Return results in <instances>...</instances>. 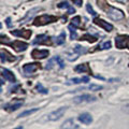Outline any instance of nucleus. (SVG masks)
I'll return each instance as SVG.
<instances>
[{
    "instance_id": "obj_1",
    "label": "nucleus",
    "mask_w": 129,
    "mask_h": 129,
    "mask_svg": "<svg viewBox=\"0 0 129 129\" xmlns=\"http://www.w3.org/2000/svg\"><path fill=\"white\" fill-rule=\"evenodd\" d=\"M57 17L56 16H52V15H47V14H44L41 16H38L37 18H35V25L36 26H43V25H46V24H50V23H54L57 21Z\"/></svg>"
},
{
    "instance_id": "obj_2",
    "label": "nucleus",
    "mask_w": 129,
    "mask_h": 129,
    "mask_svg": "<svg viewBox=\"0 0 129 129\" xmlns=\"http://www.w3.org/2000/svg\"><path fill=\"white\" fill-rule=\"evenodd\" d=\"M67 111V107H61V108H58L56 109L55 111L51 112L50 114L47 115V118L48 120H51V122H56V120H58L59 118H61L63 114L66 113Z\"/></svg>"
},
{
    "instance_id": "obj_3",
    "label": "nucleus",
    "mask_w": 129,
    "mask_h": 129,
    "mask_svg": "<svg viewBox=\"0 0 129 129\" xmlns=\"http://www.w3.org/2000/svg\"><path fill=\"white\" fill-rule=\"evenodd\" d=\"M108 15H109V17L113 19V21H119V19H123L125 17L123 11L116 9V8H113V7L109 8Z\"/></svg>"
},
{
    "instance_id": "obj_4",
    "label": "nucleus",
    "mask_w": 129,
    "mask_h": 129,
    "mask_svg": "<svg viewBox=\"0 0 129 129\" xmlns=\"http://www.w3.org/2000/svg\"><path fill=\"white\" fill-rule=\"evenodd\" d=\"M96 100H97L96 97L88 95V94H84V95H80V96L74 97L73 102L76 104H80V103H84V102H94Z\"/></svg>"
},
{
    "instance_id": "obj_5",
    "label": "nucleus",
    "mask_w": 129,
    "mask_h": 129,
    "mask_svg": "<svg viewBox=\"0 0 129 129\" xmlns=\"http://www.w3.org/2000/svg\"><path fill=\"white\" fill-rule=\"evenodd\" d=\"M115 44L116 47L118 48H126L129 47V36H117L115 38Z\"/></svg>"
},
{
    "instance_id": "obj_6",
    "label": "nucleus",
    "mask_w": 129,
    "mask_h": 129,
    "mask_svg": "<svg viewBox=\"0 0 129 129\" xmlns=\"http://www.w3.org/2000/svg\"><path fill=\"white\" fill-rule=\"evenodd\" d=\"M48 54H50V52L47 50H38V48H36L31 52V56L36 59H43V58H46Z\"/></svg>"
},
{
    "instance_id": "obj_7",
    "label": "nucleus",
    "mask_w": 129,
    "mask_h": 129,
    "mask_svg": "<svg viewBox=\"0 0 129 129\" xmlns=\"http://www.w3.org/2000/svg\"><path fill=\"white\" fill-rule=\"evenodd\" d=\"M11 34L15 36V37H22L24 39H29L31 36V30H26V29H19V30H12Z\"/></svg>"
},
{
    "instance_id": "obj_8",
    "label": "nucleus",
    "mask_w": 129,
    "mask_h": 129,
    "mask_svg": "<svg viewBox=\"0 0 129 129\" xmlns=\"http://www.w3.org/2000/svg\"><path fill=\"white\" fill-rule=\"evenodd\" d=\"M94 23L96 24V25H98L99 27L103 28V29H104V30H107V31H112V30H113V26L111 25V24H109L108 22L103 21V19L95 18V19H94Z\"/></svg>"
},
{
    "instance_id": "obj_9",
    "label": "nucleus",
    "mask_w": 129,
    "mask_h": 129,
    "mask_svg": "<svg viewBox=\"0 0 129 129\" xmlns=\"http://www.w3.org/2000/svg\"><path fill=\"white\" fill-rule=\"evenodd\" d=\"M39 67H40V63H37V62L26 63V64H24L23 70H24V72H25L26 74H30V73H34V72L37 70Z\"/></svg>"
},
{
    "instance_id": "obj_10",
    "label": "nucleus",
    "mask_w": 129,
    "mask_h": 129,
    "mask_svg": "<svg viewBox=\"0 0 129 129\" xmlns=\"http://www.w3.org/2000/svg\"><path fill=\"white\" fill-rule=\"evenodd\" d=\"M23 103L24 101L21 99H14L12 102H10L8 106L6 107V109H8L9 111H15V110H17V109H19L22 106H23Z\"/></svg>"
},
{
    "instance_id": "obj_11",
    "label": "nucleus",
    "mask_w": 129,
    "mask_h": 129,
    "mask_svg": "<svg viewBox=\"0 0 129 129\" xmlns=\"http://www.w3.org/2000/svg\"><path fill=\"white\" fill-rule=\"evenodd\" d=\"M11 45L13 46V48H14L16 52H23V51H25L26 48L28 47V44L27 43L22 42V41H18V40H16V41H14L13 43H11Z\"/></svg>"
},
{
    "instance_id": "obj_12",
    "label": "nucleus",
    "mask_w": 129,
    "mask_h": 129,
    "mask_svg": "<svg viewBox=\"0 0 129 129\" xmlns=\"http://www.w3.org/2000/svg\"><path fill=\"white\" fill-rule=\"evenodd\" d=\"M78 125L74 123L73 119H67L62 125L60 126V129H78Z\"/></svg>"
},
{
    "instance_id": "obj_13",
    "label": "nucleus",
    "mask_w": 129,
    "mask_h": 129,
    "mask_svg": "<svg viewBox=\"0 0 129 129\" xmlns=\"http://www.w3.org/2000/svg\"><path fill=\"white\" fill-rule=\"evenodd\" d=\"M79 120L82 124H85V125H89L91 122H92V117L90 114H88V113H83V114H81L79 116Z\"/></svg>"
},
{
    "instance_id": "obj_14",
    "label": "nucleus",
    "mask_w": 129,
    "mask_h": 129,
    "mask_svg": "<svg viewBox=\"0 0 129 129\" xmlns=\"http://www.w3.org/2000/svg\"><path fill=\"white\" fill-rule=\"evenodd\" d=\"M1 72H2V76L5 78L6 80H8L9 82H15L16 79H15V76L13 74V72H11L10 70H8V69H1Z\"/></svg>"
},
{
    "instance_id": "obj_15",
    "label": "nucleus",
    "mask_w": 129,
    "mask_h": 129,
    "mask_svg": "<svg viewBox=\"0 0 129 129\" xmlns=\"http://www.w3.org/2000/svg\"><path fill=\"white\" fill-rule=\"evenodd\" d=\"M34 43L35 44H47V43H50V40H48V38L45 35H41V36H38V37L36 38Z\"/></svg>"
},
{
    "instance_id": "obj_16",
    "label": "nucleus",
    "mask_w": 129,
    "mask_h": 129,
    "mask_svg": "<svg viewBox=\"0 0 129 129\" xmlns=\"http://www.w3.org/2000/svg\"><path fill=\"white\" fill-rule=\"evenodd\" d=\"M40 10H41V9H40V8H35V9L30 10V11H29V12H28V13H27V15H26L25 17L23 18V22H22V23H26L27 21H29L30 18H32V17H34V15L36 14V12H39Z\"/></svg>"
},
{
    "instance_id": "obj_17",
    "label": "nucleus",
    "mask_w": 129,
    "mask_h": 129,
    "mask_svg": "<svg viewBox=\"0 0 129 129\" xmlns=\"http://www.w3.org/2000/svg\"><path fill=\"white\" fill-rule=\"evenodd\" d=\"M75 71L82 73V72H90V69L87 63H82V64H79V66L75 67Z\"/></svg>"
},
{
    "instance_id": "obj_18",
    "label": "nucleus",
    "mask_w": 129,
    "mask_h": 129,
    "mask_svg": "<svg viewBox=\"0 0 129 129\" xmlns=\"http://www.w3.org/2000/svg\"><path fill=\"white\" fill-rule=\"evenodd\" d=\"M79 55H80V54L76 53V52L73 50L72 52H68L66 57H67L68 60H70V61H74V60H76V59L79 58Z\"/></svg>"
},
{
    "instance_id": "obj_19",
    "label": "nucleus",
    "mask_w": 129,
    "mask_h": 129,
    "mask_svg": "<svg viewBox=\"0 0 129 129\" xmlns=\"http://www.w3.org/2000/svg\"><path fill=\"white\" fill-rule=\"evenodd\" d=\"M64 40H66V34L61 32V34L56 38V44H57V45H61V44L64 43Z\"/></svg>"
},
{
    "instance_id": "obj_20",
    "label": "nucleus",
    "mask_w": 129,
    "mask_h": 129,
    "mask_svg": "<svg viewBox=\"0 0 129 129\" xmlns=\"http://www.w3.org/2000/svg\"><path fill=\"white\" fill-rule=\"evenodd\" d=\"M81 40H87L88 42L94 43V42H96V41H97V38L92 37V36H90L89 34H85L84 36H82V38H81Z\"/></svg>"
},
{
    "instance_id": "obj_21",
    "label": "nucleus",
    "mask_w": 129,
    "mask_h": 129,
    "mask_svg": "<svg viewBox=\"0 0 129 129\" xmlns=\"http://www.w3.org/2000/svg\"><path fill=\"white\" fill-rule=\"evenodd\" d=\"M37 111H39V109L38 108H36V109H31V110H27L25 112H23L21 115H19V117H25V116H28V115H31V114H34V113H36Z\"/></svg>"
},
{
    "instance_id": "obj_22",
    "label": "nucleus",
    "mask_w": 129,
    "mask_h": 129,
    "mask_svg": "<svg viewBox=\"0 0 129 129\" xmlns=\"http://www.w3.org/2000/svg\"><path fill=\"white\" fill-rule=\"evenodd\" d=\"M75 26H73V25H69V30H70V37H71V39L72 40H74V39H76L78 38V35H76V31H75V28H74Z\"/></svg>"
},
{
    "instance_id": "obj_23",
    "label": "nucleus",
    "mask_w": 129,
    "mask_h": 129,
    "mask_svg": "<svg viewBox=\"0 0 129 129\" xmlns=\"http://www.w3.org/2000/svg\"><path fill=\"white\" fill-rule=\"evenodd\" d=\"M36 89H37L39 92H41V94H44V95H46L47 92H48V90L46 89V88H44V87L42 86V84H41V83L37 84V86H36Z\"/></svg>"
},
{
    "instance_id": "obj_24",
    "label": "nucleus",
    "mask_w": 129,
    "mask_h": 129,
    "mask_svg": "<svg viewBox=\"0 0 129 129\" xmlns=\"http://www.w3.org/2000/svg\"><path fill=\"white\" fill-rule=\"evenodd\" d=\"M102 86L101 85H96V84H90L89 86H88V89L89 90H94V91H97V90H100L102 89Z\"/></svg>"
},
{
    "instance_id": "obj_25",
    "label": "nucleus",
    "mask_w": 129,
    "mask_h": 129,
    "mask_svg": "<svg viewBox=\"0 0 129 129\" xmlns=\"http://www.w3.org/2000/svg\"><path fill=\"white\" fill-rule=\"evenodd\" d=\"M73 50L76 52V53H79L80 55H81V54H85V53H86V50H85V48H84L83 46H81V45H76V46L73 48Z\"/></svg>"
},
{
    "instance_id": "obj_26",
    "label": "nucleus",
    "mask_w": 129,
    "mask_h": 129,
    "mask_svg": "<svg viewBox=\"0 0 129 129\" xmlns=\"http://www.w3.org/2000/svg\"><path fill=\"white\" fill-rule=\"evenodd\" d=\"M55 61H57V63L59 64V67L61 68H64V62H63V60H62V58L60 57V56H56L55 57Z\"/></svg>"
},
{
    "instance_id": "obj_27",
    "label": "nucleus",
    "mask_w": 129,
    "mask_h": 129,
    "mask_svg": "<svg viewBox=\"0 0 129 129\" xmlns=\"http://www.w3.org/2000/svg\"><path fill=\"white\" fill-rule=\"evenodd\" d=\"M80 83H83V81H82V78H74V79H71L68 81V84H80Z\"/></svg>"
},
{
    "instance_id": "obj_28",
    "label": "nucleus",
    "mask_w": 129,
    "mask_h": 129,
    "mask_svg": "<svg viewBox=\"0 0 129 129\" xmlns=\"http://www.w3.org/2000/svg\"><path fill=\"white\" fill-rule=\"evenodd\" d=\"M80 21H81V17L80 16H75L74 18H72V25L75 26V27H79L80 26Z\"/></svg>"
},
{
    "instance_id": "obj_29",
    "label": "nucleus",
    "mask_w": 129,
    "mask_h": 129,
    "mask_svg": "<svg viewBox=\"0 0 129 129\" xmlns=\"http://www.w3.org/2000/svg\"><path fill=\"white\" fill-rule=\"evenodd\" d=\"M86 9H87V11L89 12V13H90L91 15H94V16H96V15H97V13L94 11V9H92V7H91L90 5H87V6H86Z\"/></svg>"
},
{
    "instance_id": "obj_30",
    "label": "nucleus",
    "mask_w": 129,
    "mask_h": 129,
    "mask_svg": "<svg viewBox=\"0 0 129 129\" xmlns=\"http://www.w3.org/2000/svg\"><path fill=\"white\" fill-rule=\"evenodd\" d=\"M110 47H111V42L110 41L104 42V43H102V45H101V48H103V50H109Z\"/></svg>"
},
{
    "instance_id": "obj_31",
    "label": "nucleus",
    "mask_w": 129,
    "mask_h": 129,
    "mask_svg": "<svg viewBox=\"0 0 129 129\" xmlns=\"http://www.w3.org/2000/svg\"><path fill=\"white\" fill-rule=\"evenodd\" d=\"M55 61V58H53V59H51L50 61H48V63L46 64V69L47 70H51L52 68H53V62Z\"/></svg>"
},
{
    "instance_id": "obj_32",
    "label": "nucleus",
    "mask_w": 129,
    "mask_h": 129,
    "mask_svg": "<svg viewBox=\"0 0 129 129\" xmlns=\"http://www.w3.org/2000/svg\"><path fill=\"white\" fill-rule=\"evenodd\" d=\"M70 5H68V2H61V3H59L58 5V8H60V9H62V8H69Z\"/></svg>"
},
{
    "instance_id": "obj_33",
    "label": "nucleus",
    "mask_w": 129,
    "mask_h": 129,
    "mask_svg": "<svg viewBox=\"0 0 129 129\" xmlns=\"http://www.w3.org/2000/svg\"><path fill=\"white\" fill-rule=\"evenodd\" d=\"M73 13H75V9L73 7L70 6L69 8H68V14H73Z\"/></svg>"
},
{
    "instance_id": "obj_34",
    "label": "nucleus",
    "mask_w": 129,
    "mask_h": 129,
    "mask_svg": "<svg viewBox=\"0 0 129 129\" xmlns=\"http://www.w3.org/2000/svg\"><path fill=\"white\" fill-rule=\"evenodd\" d=\"M72 1H73L74 5H76L78 7H81V6H82V0H72Z\"/></svg>"
},
{
    "instance_id": "obj_35",
    "label": "nucleus",
    "mask_w": 129,
    "mask_h": 129,
    "mask_svg": "<svg viewBox=\"0 0 129 129\" xmlns=\"http://www.w3.org/2000/svg\"><path fill=\"white\" fill-rule=\"evenodd\" d=\"M82 81H83V83H87V82H89V78L88 76H82Z\"/></svg>"
},
{
    "instance_id": "obj_36",
    "label": "nucleus",
    "mask_w": 129,
    "mask_h": 129,
    "mask_svg": "<svg viewBox=\"0 0 129 129\" xmlns=\"http://www.w3.org/2000/svg\"><path fill=\"white\" fill-rule=\"evenodd\" d=\"M117 2H119V3H127L129 0H116Z\"/></svg>"
},
{
    "instance_id": "obj_37",
    "label": "nucleus",
    "mask_w": 129,
    "mask_h": 129,
    "mask_svg": "<svg viewBox=\"0 0 129 129\" xmlns=\"http://www.w3.org/2000/svg\"><path fill=\"white\" fill-rule=\"evenodd\" d=\"M7 25L9 26V27L11 26V24H10V18H7Z\"/></svg>"
},
{
    "instance_id": "obj_38",
    "label": "nucleus",
    "mask_w": 129,
    "mask_h": 129,
    "mask_svg": "<svg viewBox=\"0 0 129 129\" xmlns=\"http://www.w3.org/2000/svg\"><path fill=\"white\" fill-rule=\"evenodd\" d=\"M15 129H23V127H17V128H15Z\"/></svg>"
}]
</instances>
